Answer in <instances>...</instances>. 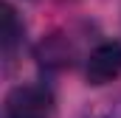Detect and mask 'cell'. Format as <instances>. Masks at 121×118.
I'll use <instances>...</instances> for the list:
<instances>
[{"instance_id": "obj_4", "label": "cell", "mask_w": 121, "mask_h": 118, "mask_svg": "<svg viewBox=\"0 0 121 118\" xmlns=\"http://www.w3.org/2000/svg\"><path fill=\"white\" fill-rule=\"evenodd\" d=\"M79 118H121V93L118 96H107V98H99L85 107V113Z\"/></svg>"}, {"instance_id": "obj_3", "label": "cell", "mask_w": 121, "mask_h": 118, "mask_svg": "<svg viewBox=\"0 0 121 118\" xmlns=\"http://www.w3.org/2000/svg\"><path fill=\"white\" fill-rule=\"evenodd\" d=\"M23 37H26V25L17 14V8L11 3H3V59L6 65H11L20 45H23Z\"/></svg>"}, {"instance_id": "obj_1", "label": "cell", "mask_w": 121, "mask_h": 118, "mask_svg": "<svg viewBox=\"0 0 121 118\" xmlns=\"http://www.w3.org/2000/svg\"><path fill=\"white\" fill-rule=\"evenodd\" d=\"M3 118H56V96L45 82H23L6 93Z\"/></svg>"}, {"instance_id": "obj_2", "label": "cell", "mask_w": 121, "mask_h": 118, "mask_svg": "<svg viewBox=\"0 0 121 118\" xmlns=\"http://www.w3.org/2000/svg\"><path fill=\"white\" fill-rule=\"evenodd\" d=\"M121 76V42L118 39H104L93 48L85 59V79L87 84H110Z\"/></svg>"}]
</instances>
